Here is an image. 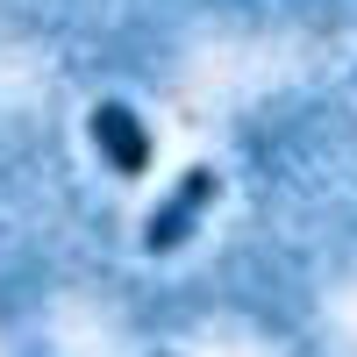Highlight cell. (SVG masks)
I'll use <instances>...</instances> for the list:
<instances>
[{"mask_svg": "<svg viewBox=\"0 0 357 357\" xmlns=\"http://www.w3.org/2000/svg\"><path fill=\"white\" fill-rule=\"evenodd\" d=\"M215 193H222V172H215V165H186V178H178V186L158 200V215L143 222V250H151V257H172V250L200 229V215L215 207Z\"/></svg>", "mask_w": 357, "mask_h": 357, "instance_id": "obj_1", "label": "cell"}, {"mask_svg": "<svg viewBox=\"0 0 357 357\" xmlns=\"http://www.w3.org/2000/svg\"><path fill=\"white\" fill-rule=\"evenodd\" d=\"M86 129H93V151L114 178H143L151 172V129H143V114L129 100H100L86 114Z\"/></svg>", "mask_w": 357, "mask_h": 357, "instance_id": "obj_2", "label": "cell"}]
</instances>
